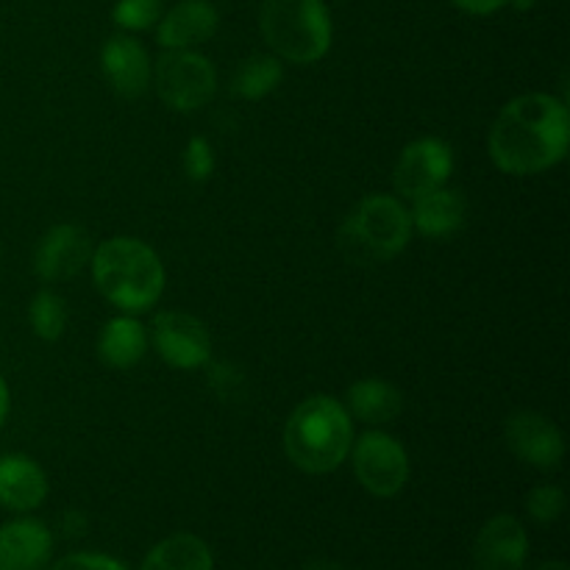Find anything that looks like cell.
<instances>
[{
	"instance_id": "obj_1",
	"label": "cell",
	"mask_w": 570,
	"mask_h": 570,
	"mask_svg": "<svg viewBox=\"0 0 570 570\" xmlns=\"http://www.w3.org/2000/svg\"><path fill=\"white\" fill-rule=\"evenodd\" d=\"M570 115L566 100L529 92L510 100L490 128V159L507 176H538L566 159Z\"/></svg>"
},
{
	"instance_id": "obj_2",
	"label": "cell",
	"mask_w": 570,
	"mask_h": 570,
	"mask_svg": "<svg viewBox=\"0 0 570 570\" xmlns=\"http://www.w3.org/2000/svg\"><path fill=\"white\" fill-rule=\"evenodd\" d=\"M354 445L348 410L328 395H312L293 410L284 426V451L304 473H332Z\"/></svg>"
},
{
	"instance_id": "obj_3",
	"label": "cell",
	"mask_w": 570,
	"mask_h": 570,
	"mask_svg": "<svg viewBox=\"0 0 570 570\" xmlns=\"http://www.w3.org/2000/svg\"><path fill=\"white\" fill-rule=\"evenodd\" d=\"M92 278L98 293L117 309L148 312L165 289V267L154 248L134 237H111L92 250Z\"/></svg>"
},
{
	"instance_id": "obj_4",
	"label": "cell",
	"mask_w": 570,
	"mask_h": 570,
	"mask_svg": "<svg viewBox=\"0 0 570 570\" xmlns=\"http://www.w3.org/2000/svg\"><path fill=\"white\" fill-rule=\"evenodd\" d=\"M410 237L412 220L404 204L393 195H367L345 215L337 245L354 265H379L395 259Z\"/></svg>"
},
{
	"instance_id": "obj_5",
	"label": "cell",
	"mask_w": 570,
	"mask_h": 570,
	"mask_svg": "<svg viewBox=\"0 0 570 570\" xmlns=\"http://www.w3.org/2000/svg\"><path fill=\"white\" fill-rule=\"evenodd\" d=\"M259 26L273 53L293 65H315L332 48V14L323 0H265Z\"/></svg>"
},
{
	"instance_id": "obj_6",
	"label": "cell",
	"mask_w": 570,
	"mask_h": 570,
	"mask_svg": "<svg viewBox=\"0 0 570 570\" xmlns=\"http://www.w3.org/2000/svg\"><path fill=\"white\" fill-rule=\"evenodd\" d=\"M150 78H154L161 104L181 115L204 109L217 92L215 67L195 50H165L154 65Z\"/></svg>"
},
{
	"instance_id": "obj_7",
	"label": "cell",
	"mask_w": 570,
	"mask_h": 570,
	"mask_svg": "<svg viewBox=\"0 0 570 570\" xmlns=\"http://www.w3.org/2000/svg\"><path fill=\"white\" fill-rule=\"evenodd\" d=\"M351 449H354V473L367 493L379 499L401 493L410 479V456L399 440L384 432H367Z\"/></svg>"
},
{
	"instance_id": "obj_8",
	"label": "cell",
	"mask_w": 570,
	"mask_h": 570,
	"mask_svg": "<svg viewBox=\"0 0 570 570\" xmlns=\"http://www.w3.org/2000/svg\"><path fill=\"white\" fill-rule=\"evenodd\" d=\"M454 173V150L438 137H423L401 150L393 170V184L406 200H417L421 195L445 187Z\"/></svg>"
},
{
	"instance_id": "obj_9",
	"label": "cell",
	"mask_w": 570,
	"mask_h": 570,
	"mask_svg": "<svg viewBox=\"0 0 570 570\" xmlns=\"http://www.w3.org/2000/svg\"><path fill=\"white\" fill-rule=\"evenodd\" d=\"M150 340L161 360L178 371L204 367L212 360V337L198 317L187 312H159L150 323Z\"/></svg>"
},
{
	"instance_id": "obj_10",
	"label": "cell",
	"mask_w": 570,
	"mask_h": 570,
	"mask_svg": "<svg viewBox=\"0 0 570 570\" xmlns=\"http://www.w3.org/2000/svg\"><path fill=\"white\" fill-rule=\"evenodd\" d=\"M504 438L518 460L532 468H540V471H554V468H560L562 456H566L562 432L540 412H512L507 417Z\"/></svg>"
},
{
	"instance_id": "obj_11",
	"label": "cell",
	"mask_w": 570,
	"mask_h": 570,
	"mask_svg": "<svg viewBox=\"0 0 570 570\" xmlns=\"http://www.w3.org/2000/svg\"><path fill=\"white\" fill-rule=\"evenodd\" d=\"M92 259V243L81 226H53L33 250V271L42 282H70Z\"/></svg>"
},
{
	"instance_id": "obj_12",
	"label": "cell",
	"mask_w": 570,
	"mask_h": 570,
	"mask_svg": "<svg viewBox=\"0 0 570 570\" xmlns=\"http://www.w3.org/2000/svg\"><path fill=\"white\" fill-rule=\"evenodd\" d=\"M100 70H104L109 87L128 100L139 98L154 76V65H150L145 45L128 33H115L106 39L104 50H100Z\"/></svg>"
},
{
	"instance_id": "obj_13",
	"label": "cell",
	"mask_w": 570,
	"mask_h": 570,
	"mask_svg": "<svg viewBox=\"0 0 570 570\" xmlns=\"http://www.w3.org/2000/svg\"><path fill=\"white\" fill-rule=\"evenodd\" d=\"M529 554L527 529L518 518L495 515L479 532L473 543L476 570H523Z\"/></svg>"
},
{
	"instance_id": "obj_14",
	"label": "cell",
	"mask_w": 570,
	"mask_h": 570,
	"mask_svg": "<svg viewBox=\"0 0 570 570\" xmlns=\"http://www.w3.org/2000/svg\"><path fill=\"white\" fill-rule=\"evenodd\" d=\"M220 26V14L209 0H181L159 17L156 39L165 50H193L212 39Z\"/></svg>"
},
{
	"instance_id": "obj_15",
	"label": "cell",
	"mask_w": 570,
	"mask_h": 570,
	"mask_svg": "<svg viewBox=\"0 0 570 570\" xmlns=\"http://www.w3.org/2000/svg\"><path fill=\"white\" fill-rule=\"evenodd\" d=\"M53 551L48 527L31 518L0 527V570H45Z\"/></svg>"
},
{
	"instance_id": "obj_16",
	"label": "cell",
	"mask_w": 570,
	"mask_h": 570,
	"mask_svg": "<svg viewBox=\"0 0 570 570\" xmlns=\"http://www.w3.org/2000/svg\"><path fill=\"white\" fill-rule=\"evenodd\" d=\"M48 495V476L26 454L0 456V507L11 512H31Z\"/></svg>"
},
{
	"instance_id": "obj_17",
	"label": "cell",
	"mask_w": 570,
	"mask_h": 570,
	"mask_svg": "<svg viewBox=\"0 0 570 570\" xmlns=\"http://www.w3.org/2000/svg\"><path fill=\"white\" fill-rule=\"evenodd\" d=\"M410 220L412 228L423 234V237L443 239L451 237L454 232H460L462 223L468 217V204L465 195L460 189H434V193L421 195L417 200H412Z\"/></svg>"
},
{
	"instance_id": "obj_18",
	"label": "cell",
	"mask_w": 570,
	"mask_h": 570,
	"mask_svg": "<svg viewBox=\"0 0 570 570\" xmlns=\"http://www.w3.org/2000/svg\"><path fill=\"white\" fill-rule=\"evenodd\" d=\"M98 356L104 365L115 367V371H128V367L139 365L148 351V332L139 321L122 315L111 317L98 334Z\"/></svg>"
},
{
	"instance_id": "obj_19",
	"label": "cell",
	"mask_w": 570,
	"mask_h": 570,
	"mask_svg": "<svg viewBox=\"0 0 570 570\" xmlns=\"http://www.w3.org/2000/svg\"><path fill=\"white\" fill-rule=\"evenodd\" d=\"M348 410L356 421L384 426V423H393L401 415L404 395H401L399 387L382 382V379H362V382L351 384Z\"/></svg>"
},
{
	"instance_id": "obj_20",
	"label": "cell",
	"mask_w": 570,
	"mask_h": 570,
	"mask_svg": "<svg viewBox=\"0 0 570 570\" xmlns=\"http://www.w3.org/2000/svg\"><path fill=\"white\" fill-rule=\"evenodd\" d=\"M142 570H215L209 546L195 534H173L150 549Z\"/></svg>"
},
{
	"instance_id": "obj_21",
	"label": "cell",
	"mask_w": 570,
	"mask_h": 570,
	"mask_svg": "<svg viewBox=\"0 0 570 570\" xmlns=\"http://www.w3.org/2000/svg\"><path fill=\"white\" fill-rule=\"evenodd\" d=\"M284 70L276 56L254 53L239 65V70L232 78V92L245 100H259L271 95L282 83Z\"/></svg>"
},
{
	"instance_id": "obj_22",
	"label": "cell",
	"mask_w": 570,
	"mask_h": 570,
	"mask_svg": "<svg viewBox=\"0 0 570 570\" xmlns=\"http://www.w3.org/2000/svg\"><path fill=\"white\" fill-rule=\"evenodd\" d=\"M28 323H31L33 334L45 343H53L65 334L67 328V304L61 295L42 289L33 295L31 306H28Z\"/></svg>"
},
{
	"instance_id": "obj_23",
	"label": "cell",
	"mask_w": 570,
	"mask_h": 570,
	"mask_svg": "<svg viewBox=\"0 0 570 570\" xmlns=\"http://www.w3.org/2000/svg\"><path fill=\"white\" fill-rule=\"evenodd\" d=\"M122 31H145L161 17V0H117L111 11Z\"/></svg>"
},
{
	"instance_id": "obj_24",
	"label": "cell",
	"mask_w": 570,
	"mask_h": 570,
	"mask_svg": "<svg viewBox=\"0 0 570 570\" xmlns=\"http://www.w3.org/2000/svg\"><path fill=\"white\" fill-rule=\"evenodd\" d=\"M527 510L538 523H554L566 512V493L557 484H540L529 493Z\"/></svg>"
},
{
	"instance_id": "obj_25",
	"label": "cell",
	"mask_w": 570,
	"mask_h": 570,
	"mask_svg": "<svg viewBox=\"0 0 570 570\" xmlns=\"http://www.w3.org/2000/svg\"><path fill=\"white\" fill-rule=\"evenodd\" d=\"M215 170V154H212V145L204 137H193L184 148V173H187L189 181L200 184L212 176Z\"/></svg>"
},
{
	"instance_id": "obj_26",
	"label": "cell",
	"mask_w": 570,
	"mask_h": 570,
	"mask_svg": "<svg viewBox=\"0 0 570 570\" xmlns=\"http://www.w3.org/2000/svg\"><path fill=\"white\" fill-rule=\"evenodd\" d=\"M50 570H126L117 560L104 554H70Z\"/></svg>"
},
{
	"instance_id": "obj_27",
	"label": "cell",
	"mask_w": 570,
	"mask_h": 570,
	"mask_svg": "<svg viewBox=\"0 0 570 570\" xmlns=\"http://www.w3.org/2000/svg\"><path fill=\"white\" fill-rule=\"evenodd\" d=\"M451 3H454L456 9L468 11V14L484 17V14H493V11L504 9L510 0H451Z\"/></svg>"
},
{
	"instance_id": "obj_28",
	"label": "cell",
	"mask_w": 570,
	"mask_h": 570,
	"mask_svg": "<svg viewBox=\"0 0 570 570\" xmlns=\"http://www.w3.org/2000/svg\"><path fill=\"white\" fill-rule=\"evenodd\" d=\"M9 404H11V399H9V387H6L3 376H0V426H3L6 415H9Z\"/></svg>"
},
{
	"instance_id": "obj_29",
	"label": "cell",
	"mask_w": 570,
	"mask_h": 570,
	"mask_svg": "<svg viewBox=\"0 0 570 570\" xmlns=\"http://www.w3.org/2000/svg\"><path fill=\"white\" fill-rule=\"evenodd\" d=\"M304 570H345V568H343V566H337V562L317 560V562H312V566H306Z\"/></svg>"
},
{
	"instance_id": "obj_30",
	"label": "cell",
	"mask_w": 570,
	"mask_h": 570,
	"mask_svg": "<svg viewBox=\"0 0 570 570\" xmlns=\"http://www.w3.org/2000/svg\"><path fill=\"white\" fill-rule=\"evenodd\" d=\"M538 570H570L566 562H560V560H554V562H543V566H540Z\"/></svg>"
},
{
	"instance_id": "obj_31",
	"label": "cell",
	"mask_w": 570,
	"mask_h": 570,
	"mask_svg": "<svg viewBox=\"0 0 570 570\" xmlns=\"http://www.w3.org/2000/svg\"><path fill=\"white\" fill-rule=\"evenodd\" d=\"M510 3H515L518 9H532L534 0H510Z\"/></svg>"
}]
</instances>
